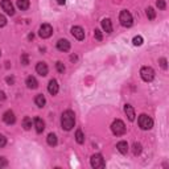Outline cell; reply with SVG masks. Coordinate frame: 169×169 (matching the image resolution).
<instances>
[{
	"mask_svg": "<svg viewBox=\"0 0 169 169\" xmlns=\"http://www.w3.org/2000/svg\"><path fill=\"white\" fill-rule=\"evenodd\" d=\"M76 124V115L71 110L65 111L61 116V126L65 131H70Z\"/></svg>",
	"mask_w": 169,
	"mask_h": 169,
	"instance_id": "cell-1",
	"label": "cell"
},
{
	"mask_svg": "<svg viewBox=\"0 0 169 169\" xmlns=\"http://www.w3.org/2000/svg\"><path fill=\"white\" fill-rule=\"evenodd\" d=\"M111 131L114 135L122 136L126 134V124H124L120 119H116V120H114V123L111 124Z\"/></svg>",
	"mask_w": 169,
	"mask_h": 169,
	"instance_id": "cell-2",
	"label": "cell"
},
{
	"mask_svg": "<svg viewBox=\"0 0 169 169\" xmlns=\"http://www.w3.org/2000/svg\"><path fill=\"white\" fill-rule=\"evenodd\" d=\"M139 126L141 129L147 131V129H151L153 127V120L151 116H148L147 114H141L139 116Z\"/></svg>",
	"mask_w": 169,
	"mask_h": 169,
	"instance_id": "cell-3",
	"label": "cell"
},
{
	"mask_svg": "<svg viewBox=\"0 0 169 169\" xmlns=\"http://www.w3.org/2000/svg\"><path fill=\"white\" fill-rule=\"evenodd\" d=\"M119 21H120L123 27L129 28L134 24V18H132V15H131L128 11H122L120 15H119Z\"/></svg>",
	"mask_w": 169,
	"mask_h": 169,
	"instance_id": "cell-4",
	"label": "cell"
},
{
	"mask_svg": "<svg viewBox=\"0 0 169 169\" xmlns=\"http://www.w3.org/2000/svg\"><path fill=\"white\" fill-rule=\"evenodd\" d=\"M140 76H141L143 81H145V82H151V81H153V78H155V70L152 67H149V66H144V67H141V70H140Z\"/></svg>",
	"mask_w": 169,
	"mask_h": 169,
	"instance_id": "cell-5",
	"label": "cell"
},
{
	"mask_svg": "<svg viewBox=\"0 0 169 169\" xmlns=\"http://www.w3.org/2000/svg\"><path fill=\"white\" fill-rule=\"evenodd\" d=\"M90 164H91V166H92V168L98 169V168H104L106 162H104V159L102 157V155L97 153V155H92V156H91Z\"/></svg>",
	"mask_w": 169,
	"mask_h": 169,
	"instance_id": "cell-6",
	"label": "cell"
},
{
	"mask_svg": "<svg viewBox=\"0 0 169 169\" xmlns=\"http://www.w3.org/2000/svg\"><path fill=\"white\" fill-rule=\"evenodd\" d=\"M53 33V28L49 25V24H42V25L40 27V37L41 39H48V37H50Z\"/></svg>",
	"mask_w": 169,
	"mask_h": 169,
	"instance_id": "cell-7",
	"label": "cell"
},
{
	"mask_svg": "<svg viewBox=\"0 0 169 169\" xmlns=\"http://www.w3.org/2000/svg\"><path fill=\"white\" fill-rule=\"evenodd\" d=\"M2 8L5 11V13H8L9 16H13L15 15L13 4L11 3V0H2Z\"/></svg>",
	"mask_w": 169,
	"mask_h": 169,
	"instance_id": "cell-8",
	"label": "cell"
},
{
	"mask_svg": "<svg viewBox=\"0 0 169 169\" xmlns=\"http://www.w3.org/2000/svg\"><path fill=\"white\" fill-rule=\"evenodd\" d=\"M71 34L76 37L77 40H79V41H82L85 39V30L81 27H73L71 28Z\"/></svg>",
	"mask_w": 169,
	"mask_h": 169,
	"instance_id": "cell-9",
	"label": "cell"
},
{
	"mask_svg": "<svg viewBox=\"0 0 169 169\" xmlns=\"http://www.w3.org/2000/svg\"><path fill=\"white\" fill-rule=\"evenodd\" d=\"M3 120H4V123H7L11 126V124H13L16 122V116L12 111H5L4 115H3Z\"/></svg>",
	"mask_w": 169,
	"mask_h": 169,
	"instance_id": "cell-10",
	"label": "cell"
},
{
	"mask_svg": "<svg viewBox=\"0 0 169 169\" xmlns=\"http://www.w3.org/2000/svg\"><path fill=\"white\" fill-rule=\"evenodd\" d=\"M36 71L39 73L41 77H45L48 74V65L45 62H39V64L36 65Z\"/></svg>",
	"mask_w": 169,
	"mask_h": 169,
	"instance_id": "cell-11",
	"label": "cell"
},
{
	"mask_svg": "<svg viewBox=\"0 0 169 169\" xmlns=\"http://www.w3.org/2000/svg\"><path fill=\"white\" fill-rule=\"evenodd\" d=\"M57 49L61 50V52H67L69 49H70V42H69L67 40H65V39H61L57 42Z\"/></svg>",
	"mask_w": 169,
	"mask_h": 169,
	"instance_id": "cell-12",
	"label": "cell"
},
{
	"mask_svg": "<svg viewBox=\"0 0 169 169\" xmlns=\"http://www.w3.org/2000/svg\"><path fill=\"white\" fill-rule=\"evenodd\" d=\"M58 90H60V87H58V82L55 79H52L50 82H49V85H48V91L52 94V95H55V94L58 92Z\"/></svg>",
	"mask_w": 169,
	"mask_h": 169,
	"instance_id": "cell-13",
	"label": "cell"
},
{
	"mask_svg": "<svg viewBox=\"0 0 169 169\" xmlns=\"http://www.w3.org/2000/svg\"><path fill=\"white\" fill-rule=\"evenodd\" d=\"M124 112H126L128 120H131V122L135 120V110H134V107L131 104H126V106H124Z\"/></svg>",
	"mask_w": 169,
	"mask_h": 169,
	"instance_id": "cell-14",
	"label": "cell"
},
{
	"mask_svg": "<svg viewBox=\"0 0 169 169\" xmlns=\"http://www.w3.org/2000/svg\"><path fill=\"white\" fill-rule=\"evenodd\" d=\"M34 127H36V132L41 134L44 129H45V123L41 118H34Z\"/></svg>",
	"mask_w": 169,
	"mask_h": 169,
	"instance_id": "cell-15",
	"label": "cell"
},
{
	"mask_svg": "<svg viewBox=\"0 0 169 169\" xmlns=\"http://www.w3.org/2000/svg\"><path fill=\"white\" fill-rule=\"evenodd\" d=\"M25 85L28 86V89H32V90H34V89H37V86H39V82H37V79L34 78V77H28L27 78V81H25Z\"/></svg>",
	"mask_w": 169,
	"mask_h": 169,
	"instance_id": "cell-16",
	"label": "cell"
},
{
	"mask_svg": "<svg viewBox=\"0 0 169 169\" xmlns=\"http://www.w3.org/2000/svg\"><path fill=\"white\" fill-rule=\"evenodd\" d=\"M102 28L106 33H111L112 32V24L110 18H103L102 20Z\"/></svg>",
	"mask_w": 169,
	"mask_h": 169,
	"instance_id": "cell-17",
	"label": "cell"
},
{
	"mask_svg": "<svg viewBox=\"0 0 169 169\" xmlns=\"http://www.w3.org/2000/svg\"><path fill=\"white\" fill-rule=\"evenodd\" d=\"M116 148H118V151L120 152L122 155H126L128 152V144H127V141H119L116 144Z\"/></svg>",
	"mask_w": 169,
	"mask_h": 169,
	"instance_id": "cell-18",
	"label": "cell"
},
{
	"mask_svg": "<svg viewBox=\"0 0 169 169\" xmlns=\"http://www.w3.org/2000/svg\"><path fill=\"white\" fill-rule=\"evenodd\" d=\"M34 103H36L37 107L42 108L44 106H45V103H46V99H45V97H44L42 94H39V95H37V97L34 98Z\"/></svg>",
	"mask_w": 169,
	"mask_h": 169,
	"instance_id": "cell-19",
	"label": "cell"
},
{
	"mask_svg": "<svg viewBox=\"0 0 169 169\" xmlns=\"http://www.w3.org/2000/svg\"><path fill=\"white\" fill-rule=\"evenodd\" d=\"M46 140H48V144L50 147H55V145H57V143H58L57 136H55L54 134H49L48 137H46Z\"/></svg>",
	"mask_w": 169,
	"mask_h": 169,
	"instance_id": "cell-20",
	"label": "cell"
},
{
	"mask_svg": "<svg viewBox=\"0 0 169 169\" xmlns=\"http://www.w3.org/2000/svg\"><path fill=\"white\" fill-rule=\"evenodd\" d=\"M17 7L21 11H27L29 8V0H17Z\"/></svg>",
	"mask_w": 169,
	"mask_h": 169,
	"instance_id": "cell-21",
	"label": "cell"
},
{
	"mask_svg": "<svg viewBox=\"0 0 169 169\" xmlns=\"http://www.w3.org/2000/svg\"><path fill=\"white\" fill-rule=\"evenodd\" d=\"M23 127H24V129H27V131L32 128V119L28 118V116L24 118V120H23Z\"/></svg>",
	"mask_w": 169,
	"mask_h": 169,
	"instance_id": "cell-22",
	"label": "cell"
},
{
	"mask_svg": "<svg viewBox=\"0 0 169 169\" xmlns=\"http://www.w3.org/2000/svg\"><path fill=\"white\" fill-rule=\"evenodd\" d=\"M76 140H77L78 144H83L85 143V135H83V132L81 129H78L76 132Z\"/></svg>",
	"mask_w": 169,
	"mask_h": 169,
	"instance_id": "cell-23",
	"label": "cell"
},
{
	"mask_svg": "<svg viewBox=\"0 0 169 169\" xmlns=\"http://www.w3.org/2000/svg\"><path fill=\"white\" fill-rule=\"evenodd\" d=\"M147 17L149 18V20H153V18L156 17V12H155V9L153 8H147Z\"/></svg>",
	"mask_w": 169,
	"mask_h": 169,
	"instance_id": "cell-24",
	"label": "cell"
},
{
	"mask_svg": "<svg viewBox=\"0 0 169 169\" xmlns=\"http://www.w3.org/2000/svg\"><path fill=\"white\" fill-rule=\"evenodd\" d=\"M132 42H134V45H135V46H140V45H143V37H141V36H135V37H134V40H132Z\"/></svg>",
	"mask_w": 169,
	"mask_h": 169,
	"instance_id": "cell-25",
	"label": "cell"
},
{
	"mask_svg": "<svg viewBox=\"0 0 169 169\" xmlns=\"http://www.w3.org/2000/svg\"><path fill=\"white\" fill-rule=\"evenodd\" d=\"M132 148H134V155H140V152H141V144L135 143Z\"/></svg>",
	"mask_w": 169,
	"mask_h": 169,
	"instance_id": "cell-26",
	"label": "cell"
},
{
	"mask_svg": "<svg viewBox=\"0 0 169 169\" xmlns=\"http://www.w3.org/2000/svg\"><path fill=\"white\" fill-rule=\"evenodd\" d=\"M55 67H57V71H58V73H64V71H65V65L62 64L61 61H58L57 64H55Z\"/></svg>",
	"mask_w": 169,
	"mask_h": 169,
	"instance_id": "cell-27",
	"label": "cell"
},
{
	"mask_svg": "<svg viewBox=\"0 0 169 169\" xmlns=\"http://www.w3.org/2000/svg\"><path fill=\"white\" fill-rule=\"evenodd\" d=\"M94 36H95V39L98 40V41H101L102 39H103V36H102V32L99 29H95L94 30Z\"/></svg>",
	"mask_w": 169,
	"mask_h": 169,
	"instance_id": "cell-28",
	"label": "cell"
},
{
	"mask_svg": "<svg viewBox=\"0 0 169 169\" xmlns=\"http://www.w3.org/2000/svg\"><path fill=\"white\" fill-rule=\"evenodd\" d=\"M156 5L159 7V9H165V7H166L164 0H157V2H156Z\"/></svg>",
	"mask_w": 169,
	"mask_h": 169,
	"instance_id": "cell-29",
	"label": "cell"
},
{
	"mask_svg": "<svg viewBox=\"0 0 169 169\" xmlns=\"http://www.w3.org/2000/svg\"><path fill=\"white\" fill-rule=\"evenodd\" d=\"M5 144H7V139H5V136L0 135V148H3Z\"/></svg>",
	"mask_w": 169,
	"mask_h": 169,
	"instance_id": "cell-30",
	"label": "cell"
},
{
	"mask_svg": "<svg viewBox=\"0 0 169 169\" xmlns=\"http://www.w3.org/2000/svg\"><path fill=\"white\" fill-rule=\"evenodd\" d=\"M7 165H8V161L4 157H0V168H5Z\"/></svg>",
	"mask_w": 169,
	"mask_h": 169,
	"instance_id": "cell-31",
	"label": "cell"
},
{
	"mask_svg": "<svg viewBox=\"0 0 169 169\" xmlns=\"http://www.w3.org/2000/svg\"><path fill=\"white\" fill-rule=\"evenodd\" d=\"M5 24H7V18L4 15H0V27H4Z\"/></svg>",
	"mask_w": 169,
	"mask_h": 169,
	"instance_id": "cell-32",
	"label": "cell"
},
{
	"mask_svg": "<svg viewBox=\"0 0 169 169\" xmlns=\"http://www.w3.org/2000/svg\"><path fill=\"white\" fill-rule=\"evenodd\" d=\"M21 64H23V65H28V64H29V62H28V55H27V54H23V55H21Z\"/></svg>",
	"mask_w": 169,
	"mask_h": 169,
	"instance_id": "cell-33",
	"label": "cell"
},
{
	"mask_svg": "<svg viewBox=\"0 0 169 169\" xmlns=\"http://www.w3.org/2000/svg\"><path fill=\"white\" fill-rule=\"evenodd\" d=\"M160 65H161L162 69H166V67H168V65H166V60H165V58H161V60H160Z\"/></svg>",
	"mask_w": 169,
	"mask_h": 169,
	"instance_id": "cell-34",
	"label": "cell"
},
{
	"mask_svg": "<svg viewBox=\"0 0 169 169\" xmlns=\"http://www.w3.org/2000/svg\"><path fill=\"white\" fill-rule=\"evenodd\" d=\"M5 81H7V83H9V85H13L15 83L13 77H7V78H5Z\"/></svg>",
	"mask_w": 169,
	"mask_h": 169,
	"instance_id": "cell-35",
	"label": "cell"
},
{
	"mask_svg": "<svg viewBox=\"0 0 169 169\" xmlns=\"http://www.w3.org/2000/svg\"><path fill=\"white\" fill-rule=\"evenodd\" d=\"M4 99H5L4 92H3V91H0V101H4Z\"/></svg>",
	"mask_w": 169,
	"mask_h": 169,
	"instance_id": "cell-36",
	"label": "cell"
},
{
	"mask_svg": "<svg viewBox=\"0 0 169 169\" xmlns=\"http://www.w3.org/2000/svg\"><path fill=\"white\" fill-rule=\"evenodd\" d=\"M55 2H57L58 4H61V5H64L66 3V0H55Z\"/></svg>",
	"mask_w": 169,
	"mask_h": 169,
	"instance_id": "cell-37",
	"label": "cell"
}]
</instances>
